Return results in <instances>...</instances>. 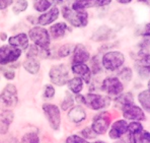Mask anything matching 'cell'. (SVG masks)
Returning <instances> with one entry per match:
<instances>
[{
	"instance_id": "cell-1",
	"label": "cell",
	"mask_w": 150,
	"mask_h": 143,
	"mask_svg": "<svg viewBox=\"0 0 150 143\" xmlns=\"http://www.w3.org/2000/svg\"><path fill=\"white\" fill-rule=\"evenodd\" d=\"M60 14L71 26L75 28H84L89 24V16L86 10L74 11L68 5L61 7Z\"/></svg>"
},
{
	"instance_id": "cell-2",
	"label": "cell",
	"mask_w": 150,
	"mask_h": 143,
	"mask_svg": "<svg viewBox=\"0 0 150 143\" xmlns=\"http://www.w3.org/2000/svg\"><path fill=\"white\" fill-rule=\"evenodd\" d=\"M18 101L17 87L13 83H7L0 92V111H13Z\"/></svg>"
},
{
	"instance_id": "cell-3",
	"label": "cell",
	"mask_w": 150,
	"mask_h": 143,
	"mask_svg": "<svg viewBox=\"0 0 150 143\" xmlns=\"http://www.w3.org/2000/svg\"><path fill=\"white\" fill-rule=\"evenodd\" d=\"M111 97L106 95L89 92L83 94L81 106H85L86 108L95 112L103 111L111 105Z\"/></svg>"
},
{
	"instance_id": "cell-4",
	"label": "cell",
	"mask_w": 150,
	"mask_h": 143,
	"mask_svg": "<svg viewBox=\"0 0 150 143\" xmlns=\"http://www.w3.org/2000/svg\"><path fill=\"white\" fill-rule=\"evenodd\" d=\"M28 37L32 44L37 46L42 50L51 48V38L48 30L43 26L35 25L28 31Z\"/></svg>"
},
{
	"instance_id": "cell-5",
	"label": "cell",
	"mask_w": 150,
	"mask_h": 143,
	"mask_svg": "<svg viewBox=\"0 0 150 143\" xmlns=\"http://www.w3.org/2000/svg\"><path fill=\"white\" fill-rule=\"evenodd\" d=\"M124 53L119 50H109L101 57L103 68L109 72H114L123 67L125 63Z\"/></svg>"
},
{
	"instance_id": "cell-6",
	"label": "cell",
	"mask_w": 150,
	"mask_h": 143,
	"mask_svg": "<svg viewBox=\"0 0 150 143\" xmlns=\"http://www.w3.org/2000/svg\"><path fill=\"white\" fill-rule=\"evenodd\" d=\"M48 79L53 85L63 87L67 85L70 79V69L64 63H57L50 67L48 70Z\"/></svg>"
},
{
	"instance_id": "cell-7",
	"label": "cell",
	"mask_w": 150,
	"mask_h": 143,
	"mask_svg": "<svg viewBox=\"0 0 150 143\" xmlns=\"http://www.w3.org/2000/svg\"><path fill=\"white\" fill-rule=\"evenodd\" d=\"M42 110L50 128L57 132L62 124V114L59 107L55 104L45 102L42 105Z\"/></svg>"
},
{
	"instance_id": "cell-8",
	"label": "cell",
	"mask_w": 150,
	"mask_h": 143,
	"mask_svg": "<svg viewBox=\"0 0 150 143\" xmlns=\"http://www.w3.org/2000/svg\"><path fill=\"white\" fill-rule=\"evenodd\" d=\"M100 89L109 97H117L124 92V83L117 76H108L103 79Z\"/></svg>"
},
{
	"instance_id": "cell-9",
	"label": "cell",
	"mask_w": 150,
	"mask_h": 143,
	"mask_svg": "<svg viewBox=\"0 0 150 143\" xmlns=\"http://www.w3.org/2000/svg\"><path fill=\"white\" fill-rule=\"evenodd\" d=\"M111 114L108 111H101L92 118L90 127L98 136L108 132L111 126Z\"/></svg>"
},
{
	"instance_id": "cell-10",
	"label": "cell",
	"mask_w": 150,
	"mask_h": 143,
	"mask_svg": "<svg viewBox=\"0 0 150 143\" xmlns=\"http://www.w3.org/2000/svg\"><path fill=\"white\" fill-rule=\"evenodd\" d=\"M22 50L15 48L9 44L0 46V66L5 67L17 63L22 56Z\"/></svg>"
},
{
	"instance_id": "cell-11",
	"label": "cell",
	"mask_w": 150,
	"mask_h": 143,
	"mask_svg": "<svg viewBox=\"0 0 150 143\" xmlns=\"http://www.w3.org/2000/svg\"><path fill=\"white\" fill-rule=\"evenodd\" d=\"M134 68L140 78L148 79L150 76V53L139 50L135 58Z\"/></svg>"
},
{
	"instance_id": "cell-12",
	"label": "cell",
	"mask_w": 150,
	"mask_h": 143,
	"mask_svg": "<svg viewBox=\"0 0 150 143\" xmlns=\"http://www.w3.org/2000/svg\"><path fill=\"white\" fill-rule=\"evenodd\" d=\"M122 115L125 120L131 121L143 122L146 120V115L145 112L142 107L136 105L135 103L125 104L121 109Z\"/></svg>"
},
{
	"instance_id": "cell-13",
	"label": "cell",
	"mask_w": 150,
	"mask_h": 143,
	"mask_svg": "<svg viewBox=\"0 0 150 143\" xmlns=\"http://www.w3.org/2000/svg\"><path fill=\"white\" fill-rule=\"evenodd\" d=\"M112 1L113 0H74L70 7L74 11L86 10L89 8L107 7L111 4Z\"/></svg>"
},
{
	"instance_id": "cell-14",
	"label": "cell",
	"mask_w": 150,
	"mask_h": 143,
	"mask_svg": "<svg viewBox=\"0 0 150 143\" xmlns=\"http://www.w3.org/2000/svg\"><path fill=\"white\" fill-rule=\"evenodd\" d=\"M128 123L125 119H118L111 123L108 131V137L112 140H118L127 134Z\"/></svg>"
},
{
	"instance_id": "cell-15",
	"label": "cell",
	"mask_w": 150,
	"mask_h": 143,
	"mask_svg": "<svg viewBox=\"0 0 150 143\" xmlns=\"http://www.w3.org/2000/svg\"><path fill=\"white\" fill-rule=\"evenodd\" d=\"M60 16V9L57 5L52 6L48 11L37 17V25L41 26H51L55 23Z\"/></svg>"
},
{
	"instance_id": "cell-16",
	"label": "cell",
	"mask_w": 150,
	"mask_h": 143,
	"mask_svg": "<svg viewBox=\"0 0 150 143\" xmlns=\"http://www.w3.org/2000/svg\"><path fill=\"white\" fill-rule=\"evenodd\" d=\"M70 71L75 75V76L80 77L86 85H89L92 82V73L89 65L86 63L72 64L70 67Z\"/></svg>"
},
{
	"instance_id": "cell-17",
	"label": "cell",
	"mask_w": 150,
	"mask_h": 143,
	"mask_svg": "<svg viewBox=\"0 0 150 143\" xmlns=\"http://www.w3.org/2000/svg\"><path fill=\"white\" fill-rule=\"evenodd\" d=\"M91 58V54L87 47L83 43H77L75 45L72 54V64L86 63Z\"/></svg>"
},
{
	"instance_id": "cell-18",
	"label": "cell",
	"mask_w": 150,
	"mask_h": 143,
	"mask_svg": "<svg viewBox=\"0 0 150 143\" xmlns=\"http://www.w3.org/2000/svg\"><path fill=\"white\" fill-rule=\"evenodd\" d=\"M67 120L73 124H81L87 118V113L81 105H74L67 111Z\"/></svg>"
},
{
	"instance_id": "cell-19",
	"label": "cell",
	"mask_w": 150,
	"mask_h": 143,
	"mask_svg": "<svg viewBox=\"0 0 150 143\" xmlns=\"http://www.w3.org/2000/svg\"><path fill=\"white\" fill-rule=\"evenodd\" d=\"M29 41H30L27 34L25 32H19L9 37L7 44L22 51H26L30 45Z\"/></svg>"
},
{
	"instance_id": "cell-20",
	"label": "cell",
	"mask_w": 150,
	"mask_h": 143,
	"mask_svg": "<svg viewBox=\"0 0 150 143\" xmlns=\"http://www.w3.org/2000/svg\"><path fill=\"white\" fill-rule=\"evenodd\" d=\"M114 37V30L106 25L98 27L91 37V40L95 43L108 42Z\"/></svg>"
},
{
	"instance_id": "cell-21",
	"label": "cell",
	"mask_w": 150,
	"mask_h": 143,
	"mask_svg": "<svg viewBox=\"0 0 150 143\" xmlns=\"http://www.w3.org/2000/svg\"><path fill=\"white\" fill-rule=\"evenodd\" d=\"M69 28L67 22L59 21L51 24L48 30L51 40H59L65 36Z\"/></svg>"
},
{
	"instance_id": "cell-22",
	"label": "cell",
	"mask_w": 150,
	"mask_h": 143,
	"mask_svg": "<svg viewBox=\"0 0 150 143\" xmlns=\"http://www.w3.org/2000/svg\"><path fill=\"white\" fill-rule=\"evenodd\" d=\"M14 117L13 111H3L0 112V136L8 133Z\"/></svg>"
},
{
	"instance_id": "cell-23",
	"label": "cell",
	"mask_w": 150,
	"mask_h": 143,
	"mask_svg": "<svg viewBox=\"0 0 150 143\" xmlns=\"http://www.w3.org/2000/svg\"><path fill=\"white\" fill-rule=\"evenodd\" d=\"M23 68L30 75H37L41 68L40 61L38 57H25L21 63Z\"/></svg>"
},
{
	"instance_id": "cell-24",
	"label": "cell",
	"mask_w": 150,
	"mask_h": 143,
	"mask_svg": "<svg viewBox=\"0 0 150 143\" xmlns=\"http://www.w3.org/2000/svg\"><path fill=\"white\" fill-rule=\"evenodd\" d=\"M66 86L67 87V90L76 95L81 93L84 88V82L79 76H73L70 78L67 82Z\"/></svg>"
},
{
	"instance_id": "cell-25",
	"label": "cell",
	"mask_w": 150,
	"mask_h": 143,
	"mask_svg": "<svg viewBox=\"0 0 150 143\" xmlns=\"http://www.w3.org/2000/svg\"><path fill=\"white\" fill-rule=\"evenodd\" d=\"M137 100L142 110L147 113H150V89L141 91L137 95Z\"/></svg>"
},
{
	"instance_id": "cell-26",
	"label": "cell",
	"mask_w": 150,
	"mask_h": 143,
	"mask_svg": "<svg viewBox=\"0 0 150 143\" xmlns=\"http://www.w3.org/2000/svg\"><path fill=\"white\" fill-rule=\"evenodd\" d=\"M75 104H76L75 95L69 90H66L64 92L62 101L60 103L59 108L61 111L67 112L75 105Z\"/></svg>"
},
{
	"instance_id": "cell-27",
	"label": "cell",
	"mask_w": 150,
	"mask_h": 143,
	"mask_svg": "<svg viewBox=\"0 0 150 143\" xmlns=\"http://www.w3.org/2000/svg\"><path fill=\"white\" fill-rule=\"evenodd\" d=\"M89 68L92 71V75H98L102 73L103 71V66L102 63H101V58L97 54L93 55L91 57L90 60H89Z\"/></svg>"
},
{
	"instance_id": "cell-28",
	"label": "cell",
	"mask_w": 150,
	"mask_h": 143,
	"mask_svg": "<svg viewBox=\"0 0 150 143\" xmlns=\"http://www.w3.org/2000/svg\"><path fill=\"white\" fill-rule=\"evenodd\" d=\"M128 139L132 143H150V132L144 129L133 136H128Z\"/></svg>"
},
{
	"instance_id": "cell-29",
	"label": "cell",
	"mask_w": 150,
	"mask_h": 143,
	"mask_svg": "<svg viewBox=\"0 0 150 143\" xmlns=\"http://www.w3.org/2000/svg\"><path fill=\"white\" fill-rule=\"evenodd\" d=\"M114 101L117 104V107H119L121 109L125 104L134 103V96H133V93L130 92H122L121 95L116 97Z\"/></svg>"
},
{
	"instance_id": "cell-30",
	"label": "cell",
	"mask_w": 150,
	"mask_h": 143,
	"mask_svg": "<svg viewBox=\"0 0 150 143\" xmlns=\"http://www.w3.org/2000/svg\"><path fill=\"white\" fill-rule=\"evenodd\" d=\"M53 5L51 0H35L33 3V9L39 13H43L48 11Z\"/></svg>"
},
{
	"instance_id": "cell-31",
	"label": "cell",
	"mask_w": 150,
	"mask_h": 143,
	"mask_svg": "<svg viewBox=\"0 0 150 143\" xmlns=\"http://www.w3.org/2000/svg\"><path fill=\"white\" fill-rule=\"evenodd\" d=\"M117 76L119 79L124 83H129L133 80V71L131 68L126 66V67H122L119 70Z\"/></svg>"
},
{
	"instance_id": "cell-32",
	"label": "cell",
	"mask_w": 150,
	"mask_h": 143,
	"mask_svg": "<svg viewBox=\"0 0 150 143\" xmlns=\"http://www.w3.org/2000/svg\"><path fill=\"white\" fill-rule=\"evenodd\" d=\"M75 45L72 43H64L60 46L57 51V55L59 58L64 59L73 54Z\"/></svg>"
},
{
	"instance_id": "cell-33",
	"label": "cell",
	"mask_w": 150,
	"mask_h": 143,
	"mask_svg": "<svg viewBox=\"0 0 150 143\" xmlns=\"http://www.w3.org/2000/svg\"><path fill=\"white\" fill-rule=\"evenodd\" d=\"M29 1L27 0H16L13 4L12 11L15 15H19L27 10Z\"/></svg>"
},
{
	"instance_id": "cell-34",
	"label": "cell",
	"mask_w": 150,
	"mask_h": 143,
	"mask_svg": "<svg viewBox=\"0 0 150 143\" xmlns=\"http://www.w3.org/2000/svg\"><path fill=\"white\" fill-rule=\"evenodd\" d=\"M56 95V89L54 85L52 84H45L42 88V97L43 99L50 100L53 99Z\"/></svg>"
},
{
	"instance_id": "cell-35",
	"label": "cell",
	"mask_w": 150,
	"mask_h": 143,
	"mask_svg": "<svg viewBox=\"0 0 150 143\" xmlns=\"http://www.w3.org/2000/svg\"><path fill=\"white\" fill-rule=\"evenodd\" d=\"M21 143H40V140L38 134L34 131H31L22 136Z\"/></svg>"
},
{
	"instance_id": "cell-36",
	"label": "cell",
	"mask_w": 150,
	"mask_h": 143,
	"mask_svg": "<svg viewBox=\"0 0 150 143\" xmlns=\"http://www.w3.org/2000/svg\"><path fill=\"white\" fill-rule=\"evenodd\" d=\"M144 126L142 122L131 121L128 123V131H127V136H133L136 134L139 133L144 130Z\"/></svg>"
},
{
	"instance_id": "cell-37",
	"label": "cell",
	"mask_w": 150,
	"mask_h": 143,
	"mask_svg": "<svg viewBox=\"0 0 150 143\" xmlns=\"http://www.w3.org/2000/svg\"><path fill=\"white\" fill-rule=\"evenodd\" d=\"M81 135L82 137L84 138L86 140H92V139H96L98 135L94 132V131L92 130V128L90 126H87V127L84 128V129H82L80 132Z\"/></svg>"
},
{
	"instance_id": "cell-38",
	"label": "cell",
	"mask_w": 150,
	"mask_h": 143,
	"mask_svg": "<svg viewBox=\"0 0 150 143\" xmlns=\"http://www.w3.org/2000/svg\"><path fill=\"white\" fill-rule=\"evenodd\" d=\"M40 48L34 44H30L26 50V57H39Z\"/></svg>"
},
{
	"instance_id": "cell-39",
	"label": "cell",
	"mask_w": 150,
	"mask_h": 143,
	"mask_svg": "<svg viewBox=\"0 0 150 143\" xmlns=\"http://www.w3.org/2000/svg\"><path fill=\"white\" fill-rule=\"evenodd\" d=\"M65 143H91L81 136L78 134H71L67 137Z\"/></svg>"
},
{
	"instance_id": "cell-40",
	"label": "cell",
	"mask_w": 150,
	"mask_h": 143,
	"mask_svg": "<svg viewBox=\"0 0 150 143\" xmlns=\"http://www.w3.org/2000/svg\"><path fill=\"white\" fill-rule=\"evenodd\" d=\"M2 76L6 80L13 81L16 77V72L14 69L9 68L2 70Z\"/></svg>"
},
{
	"instance_id": "cell-41",
	"label": "cell",
	"mask_w": 150,
	"mask_h": 143,
	"mask_svg": "<svg viewBox=\"0 0 150 143\" xmlns=\"http://www.w3.org/2000/svg\"><path fill=\"white\" fill-rule=\"evenodd\" d=\"M14 0H0V11L7 10L10 6H13Z\"/></svg>"
},
{
	"instance_id": "cell-42",
	"label": "cell",
	"mask_w": 150,
	"mask_h": 143,
	"mask_svg": "<svg viewBox=\"0 0 150 143\" xmlns=\"http://www.w3.org/2000/svg\"><path fill=\"white\" fill-rule=\"evenodd\" d=\"M140 35L142 38L144 37H150V22H148L142 29V32H140Z\"/></svg>"
},
{
	"instance_id": "cell-43",
	"label": "cell",
	"mask_w": 150,
	"mask_h": 143,
	"mask_svg": "<svg viewBox=\"0 0 150 143\" xmlns=\"http://www.w3.org/2000/svg\"><path fill=\"white\" fill-rule=\"evenodd\" d=\"M8 35L5 32H0V41L1 42H5L8 40Z\"/></svg>"
},
{
	"instance_id": "cell-44",
	"label": "cell",
	"mask_w": 150,
	"mask_h": 143,
	"mask_svg": "<svg viewBox=\"0 0 150 143\" xmlns=\"http://www.w3.org/2000/svg\"><path fill=\"white\" fill-rule=\"evenodd\" d=\"M116 1H117V2L118 4L125 5V4H128L130 3H131L133 1V0H116Z\"/></svg>"
},
{
	"instance_id": "cell-45",
	"label": "cell",
	"mask_w": 150,
	"mask_h": 143,
	"mask_svg": "<svg viewBox=\"0 0 150 143\" xmlns=\"http://www.w3.org/2000/svg\"><path fill=\"white\" fill-rule=\"evenodd\" d=\"M4 143H21L19 142L18 140L17 139H16V138H10V139H8L7 140H6Z\"/></svg>"
},
{
	"instance_id": "cell-46",
	"label": "cell",
	"mask_w": 150,
	"mask_h": 143,
	"mask_svg": "<svg viewBox=\"0 0 150 143\" xmlns=\"http://www.w3.org/2000/svg\"><path fill=\"white\" fill-rule=\"evenodd\" d=\"M136 1L139 3H142V4H150V0H136Z\"/></svg>"
},
{
	"instance_id": "cell-47",
	"label": "cell",
	"mask_w": 150,
	"mask_h": 143,
	"mask_svg": "<svg viewBox=\"0 0 150 143\" xmlns=\"http://www.w3.org/2000/svg\"><path fill=\"white\" fill-rule=\"evenodd\" d=\"M52 3H55V4H61L62 3L64 0H51Z\"/></svg>"
},
{
	"instance_id": "cell-48",
	"label": "cell",
	"mask_w": 150,
	"mask_h": 143,
	"mask_svg": "<svg viewBox=\"0 0 150 143\" xmlns=\"http://www.w3.org/2000/svg\"><path fill=\"white\" fill-rule=\"evenodd\" d=\"M92 143H105V142H103V141H102V140H98V141H95V142H94Z\"/></svg>"
},
{
	"instance_id": "cell-49",
	"label": "cell",
	"mask_w": 150,
	"mask_h": 143,
	"mask_svg": "<svg viewBox=\"0 0 150 143\" xmlns=\"http://www.w3.org/2000/svg\"><path fill=\"white\" fill-rule=\"evenodd\" d=\"M147 87H148V89H150V79L149 80V82H148Z\"/></svg>"
},
{
	"instance_id": "cell-50",
	"label": "cell",
	"mask_w": 150,
	"mask_h": 143,
	"mask_svg": "<svg viewBox=\"0 0 150 143\" xmlns=\"http://www.w3.org/2000/svg\"><path fill=\"white\" fill-rule=\"evenodd\" d=\"M125 143H132L131 142H130V140H129V142H125Z\"/></svg>"
},
{
	"instance_id": "cell-51",
	"label": "cell",
	"mask_w": 150,
	"mask_h": 143,
	"mask_svg": "<svg viewBox=\"0 0 150 143\" xmlns=\"http://www.w3.org/2000/svg\"><path fill=\"white\" fill-rule=\"evenodd\" d=\"M0 81H1V75H0Z\"/></svg>"
},
{
	"instance_id": "cell-52",
	"label": "cell",
	"mask_w": 150,
	"mask_h": 143,
	"mask_svg": "<svg viewBox=\"0 0 150 143\" xmlns=\"http://www.w3.org/2000/svg\"></svg>"
}]
</instances>
